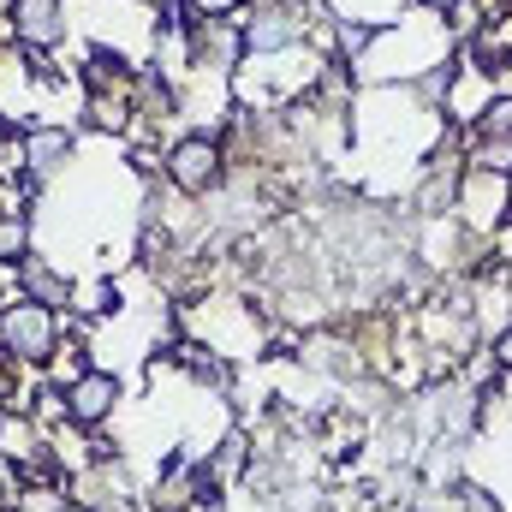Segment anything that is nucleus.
<instances>
[{"label": "nucleus", "mask_w": 512, "mask_h": 512, "mask_svg": "<svg viewBox=\"0 0 512 512\" xmlns=\"http://www.w3.org/2000/svg\"><path fill=\"white\" fill-rule=\"evenodd\" d=\"M66 423H78V429H102L108 417H114V405H120V376L114 370H84L78 382H66Z\"/></svg>", "instance_id": "4"}, {"label": "nucleus", "mask_w": 512, "mask_h": 512, "mask_svg": "<svg viewBox=\"0 0 512 512\" xmlns=\"http://www.w3.org/2000/svg\"><path fill=\"white\" fill-rule=\"evenodd\" d=\"M471 167L512 173V96H495L489 108H477V120H471Z\"/></svg>", "instance_id": "3"}, {"label": "nucleus", "mask_w": 512, "mask_h": 512, "mask_svg": "<svg viewBox=\"0 0 512 512\" xmlns=\"http://www.w3.org/2000/svg\"><path fill=\"white\" fill-rule=\"evenodd\" d=\"M0 18H12V0H0Z\"/></svg>", "instance_id": "18"}, {"label": "nucleus", "mask_w": 512, "mask_h": 512, "mask_svg": "<svg viewBox=\"0 0 512 512\" xmlns=\"http://www.w3.org/2000/svg\"><path fill=\"white\" fill-rule=\"evenodd\" d=\"M507 197H512V173H489V167H471L465 173V191H459V203L471 209V221H501L507 215Z\"/></svg>", "instance_id": "7"}, {"label": "nucleus", "mask_w": 512, "mask_h": 512, "mask_svg": "<svg viewBox=\"0 0 512 512\" xmlns=\"http://www.w3.org/2000/svg\"><path fill=\"white\" fill-rule=\"evenodd\" d=\"M6 24H12V36L24 48L48 54V48L66 42V0H12V18Z\"/></svg>", "instance_id": "6"}, {"label": "nucleus", "mask_w": 512, "mask_h": 512, "mask_svg": "<svg viewBox=\"0 0 512 512\" xmlns=\"http://www.w3.org/2000/svg\"><path fill=\"white\" fill-rule=\"evenodd\" d=\"M0 352L12 364H30V370L54 364L60 358V316H54V304H42L30 292L6 298L0 304Z\"/></svg>", "instance_id": "1"}, {"label": "nucleus", "mask_w": 512, "mask_h": 512, "mask_svg": "<svg viewBox=\"0 0 512 512\" xmlns=\"http://www.w3.org/2000/svg\"><path fill=\"white\" fill-rule=\"evenodd\" d=\"M66 155H72V131H66V126L24 131V167H30V173H54Z\"/></svg>", "instance_id": "8"}, {"label": "nucleus", "mask_w": 512, "mask_h": 512, "mask_svg": "<svg viewBox=\"0 0 512 512\" xmlns=\"http://www.w3.org/2000/svg\"><path fill=\"white\" fill-rule=\"evenodd\" d=\"M304 30H310V18L298 6H286V0L256 6V18H245V54H286L304 42Z\"/></svg>", "instance_id": "5"}, {"label": "nucleus", "mask_w": 512, "mask_h": 512, "mask_svg": "<svg viewBox=\"0 0 512 512\" xmlns=\"http://www.w3.org/2000/svg\"><path fill=\"white\" fill-rule=\"evenodd\" d=\"M167 179H173L185 197H203V191H215V185H221V143H215L209 131H191V137H179V143L167 149Z\"/></svg>", "instance_id": "2"}, {"label": "nucleus", "mask_w": 512, "mask_h": 512, "mask_svg": "<svg viewBox=\"0 0 512 512\" xmlns=\"http://www.w3.org/2000/svg\"><path fill=\"white\" fill-rule=\"evenodd\" d=\"M12 512H72V495L60 483H30L12 495Z\"/></svg>", "instance_id": "10"}, {"label": "nucleus", "mask_w": 512, "mask_h": 512, "mask_svg": "<svg viewBox=\"0 0 512 512\" xmlns=\"http://www.w3.org/2000/svg\"><path fill=\"white\" fill-rule=\"evenodd\" d=\"M12 161V131H6V120H0V167Z\"/></svg>", "instance_id": "16"}, {"label": "nucleus", "mask_w": 512, "mask_h": 512, "mask_svg": "<svg viewBox=\"0 0 512 512\" xmlns=\"http://www.w3.org/2000/svg\"><path fill=\"white\" fill-rule=\"evenodd\" d=\"M24 280H30V298H42V304H66L72 298V286H60L42 262H24Z\"/></svg>", "instance_id": "12"}, {"label": "nucleus", "mask_w": 512, "mask_h": 512, "mask_svg": "<svg viewBox=\"0 0 512 512\" xmlns=\"http://www.w3.org/2000/svg\"><path fill=\"white\" fill-rule=\"evenodd\" d=\"M78 310H84V316H120V286H114V280H90V286L78 292Z\"/></svg>", "instance_id": "11"}, {"label": "nucleus", "mask_w": 512, "mask_h": 512, "mask_svg": "<svg viewBox=\"0 0 512 512\" xmlns=\"http://www.w3.org/2000/svg\"><path fill=\"white\" fill-rule=\"evenodd\" d=\"M376 36H382V24H358V18H340V48H346L352 60H358V54H364Z\"/></svg>", "instance_id": "13"}, {"label": "nucleus", "mask_w": 512, "mask_h": 512, "mask_svg": "<svg viewBox=\"0 0 512 512\" xmlns=\"http://www.w3.org/2000/svg\"><path fill=\"white\" fill-rule=\"evenodd\" d=\"M0 423H6V405H0Z\"/></svg>", "instance_id": "20"}, {"label": "nucleus", "mask_w": 512, "mask_h": 512, "mask_svg": "<svg viewBox=\"0 0 512 512\" xmlns=\"http://www.w3.org/2000/svg\"><path fill=\"white\" fill-rule=\"evenodd\" d=\"M24 256H30V215L0 209V262H24Z\"/></svg>", "instance_id": "9"}, {"label": "nucleus", "mask_w": 512, "mask_h": 512, "mask_svg": "<svg viewBox=\"0 0 512 512\" xmlns=\"http://www.w3.org/2000/svg\"><path fill=\"white\" fill-rule=\"evenodd\" d=\"M423 6H429V12H453L459 0H423Z\"/></svg>", "instance_id": "17"}, {"label": "nucleus", "mask_w": 512, "mask_h": 512, "mask_svg": "<svg viewBox=\"0 0 512 512\" xmlns=\"http://www.w3.org/2000/svg\"><path fill=\"white\" fill-rule=\"evenodd\" d=\"M0 512H12V495H0Z\"/></svg>", "instance_id": "19"}, {"label": "nucleus", "mask_w": 512, "mask_h": 512, "mask_svg": "<svg viewBox=\"0 0 512 512\" xmlns=\"http://www.w3.org/2000/svg\"><path fill=\"white\" fill-rule=\"evenodd\" d=\"M495 370H507L512 376V328L507 334H495Z\"/></svg>", "instance_id": "15"}, {"label": "nucleus", "mask_w": 512, "mask_h": 512, "mask_svg": "<svg viewBox=\"0 0 512 512\" xmlns=\"http://www.w3.org/2000/svg\"><path fill=\"white\" fill-rule=\"evenodd\" d=\"M239 6H245V0H191V12H197V18H233Z\"/></svg>", "instance_id": "14"}]
</instances>
